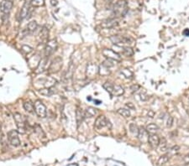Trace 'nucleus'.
<instances>
[{
  "label": "nucleus",
  "mask_w": 189,
  "mask_h": 166,
  "mask_svg": "<svg viewBox=\"0 0 189 166\" xmlns=\"http://www.w3.org/2000/svg\"><path fill=\"white\" fill-rule=\"evenodd\" d=\"M129 10V6L126 0H119L113 6V15L116 17H124Z\"/></svg>",
  "instance_id": "1"
},
{
  "label": "nucleus",
  "mask_w": 189,
  "mask_h": 166,
  "mask_svg": "<svg viewBox=\"0 0 189 166\" xmlns=\"http://www.w3.org/2000/svg\"><path fill=\"white\" fill-rule=\"evenodd\" d=\"M14 119L18 128L19 134H24L26 133V120L25 117L19 112H15L14 114Z\"/></svg>",
  "instance_id": "2"
},
{
  "label": "nucleus",
  "mask_w": 189,
  "mask_h": 166,
  "mask_svg": "<svg viewBox=\"0 0 189 166\" xmlns=\"http://www.w3.org/2000/svg\"><path fill=\"white\" fill-rule=\"evenodd\" d=\"M57 47H58L57 40H55V39L48 40L47 43L46 44V46H45V56L50 57L51 55L54 54L55 51L57 50Z\"/></svg>",
  "instance_id": "3"
},
{
  "label": "nucleus",
  "mask_w": 189,
  "mask_h": 166,
  "mask_svg": "<svg viewBox=\"0 0 189 166\" xmlns=\"http://www.w3.org/2000/svg\"><path fill=\"white\" fill-rule=\"evenodd\" d=\"M34 107H35V112L39 118H44L46 117V114H47L46 107L40 100H37V101H35Z\"/></svg>",
  "instance_id": "4"
},
{
  "label": "nucleus",
  "mask_w": 189,
  "mask_h": 166,
  "mask_svg": "<svg viewBox=\"0 0 189 166\" xmlns=\"http://www.w3.org/2000/svg\"><path fill=\"white\" fill-rule=\"evenodd\" d=\"M8 140L9 142L12 146L14 147H19V145L21 144V142L20 139L19 138V133L17 130H10L8 133Z\"/></svg>",
  "instance_id": "5"
},
{
  "label": "nucleus",
  "mask_w": 189,
  "mask_h": 166,
  "mask_svg": "<svg viewBox=\"0 0 189 166\" xmlns=\"http://www.w3.org/2000/svg\"><path fill=\"white\" fill-rule=\"evenodd\" d=\"M62 67V59L61 57L55 58L51 63V65L48 68V73L49 74H54L60 71V70Z\"/></svg>",
  "instance_id": "6"
},
{
  "label": "nucleus",
  "mask_w": 189,
  "mask_h": 166,
  "mask_svg": "<svg viewBox=\"0 0 189 166\" xmlns=\"http://www.w3.org/2000/svg\"><path fill=\"white\" fill-rule=\"evenodd\" d=\"M102 53L103 55V56H105L107 59L113 60L115 61H121V56L120 55V54L115 51L112 50V49H104Z\"/></svg>",
  "instance_id": "7"
},
{
  "label": "nucleus",
  "mask_w": 189,
  "mask_h": 166,
  "mask_svg": "<svg viewBox=\"0 0 189 166\" xmlns=\"http://www.w3.org/2000/svg\"><path fill=\"white\" fill-rule=\"evenodd\" d=\"M13 8V2L10 0H2L0 3V12L4 15H8Z\"/></svg>",
  "instance_id": "8"
},
{
  "label": "nucleus",
  "mask_w": 189,
  "mask_h": 166,
  "mask_svg": "<svg viewBox=\"0 0 189 166\" xmlns=\"http://www.w3.org/2000/svg\"><path fill=\"white\" fill-rule=\"evenodd\" d=\"M110 40L115 45L118 44H132L133 40L130 37L120 36V35H113L110 37Z\"/></svg>",
  "instance_id": "9"
},
{
  "label": "nucleus",
  "mask_w": 189,
  "mask_h": 166,
  "mask_svg": "<svg viewBox=\"0 0 189 166\" xmlns=\"http://www.w3.org/2000/svg\"><path fill=\"white\" fill-rule=\"evenodd\" d=\"M108 123H109V120L106 118L105 116L100 115L95 120L94 127L97 129H102L104 127L108 126Z\"/></svg>",
  "instance_id": "10"
},
{
  "label": "nucleus",
  "mask_w": 189,
  "mask_h": 166,
  "mask_svg": "<svg viewBox=\"0 0 189 166\" xmlns=\"http://www.w3.org/2000/svg\"><path fill=\"white\" fill-rule=\"evenodd\" d=\"M29 12H30V2H25V4L23 5V7L20 9L19 12V20H24L25 18H26L29 15Z\"/></svg>",
  "instance_id": "11"
},
{
  "label": "nucleus",
  "mask_w": 189,
  "mask_h": 166,
  "mask_svg": "<svg viewBox=\"0 0 189 166\" xmlns=\"http://www.w3.org/2000/svg\"><path fill=\"white\" fill-rule=\"evenodd\" d=\"M160 138L158 137V135L156 134H150L149 138H148V143H149L150 146L154 149H156L159 147L160 144Z\"/></svg>",
  "instance_id": "12"
},
{
  "label": "nucleus",
  "mask_w": 189,
  "mask_h": 166,
  "mask_svg": "<svg viewBox=\"0 0 189 166\" xmlns=\"http://www.w3.org/2000/svg\"><path fill=\"white\" fill-rule=\"evenodd\" d=\"M119 25V21L115 18H109L102 23V26L105 29H113Z\"/></svg>",
  "instance_id": "13"
},
{
  "label": "nucleus",
  "mask_w": 189,
  "mask_h": 166,
  "mask_svg": "<svg viewBox=\"0 0 189 166\" xmlns=\"http://www.w3.org/2000/svg\"><path fill=\"white\" fill-rule=\"evenodd\" d=\"M99 71V68L94 64H89L87 66V71H86V74H87V77H93V76L98 73Z\"/></svg>",
  "instance_id": "14"
},
{
  "label": "nucleus",
  "mask_w": 189,
  "mask_h": 166,
  "mask_svg": "<svg viewBox=\"0 0 189 166\" xmlns=\"http://www.w3.org/2000/svg\"><path fill=\"white\" fill-rule=\"evenodd\" d=\"M48 59L49 57H46L45 56L44 58H42L40 61V62L38 63V65H37L36 70H35V73L37 74H40V73H42L46 70V64H47Z\"/></svg>",
  "instance_id": "15"
},
{
  "label": "nucleus",
  "mask_w": 189,
  "mask_h": 166,
  "mask_svg": "<svg viewBox=\"0 0 189 166\" xmlns=\"http://www.w3.org/2000/svg\"><path fill=\"white\" fill-rule=\"evenodd\" d=\"M149 133L144 128H140L139 129V134L137 135V137L140 139V142L142 143H145V142H148V138H149Z\"/></svg>",
  "instance_id": "16"
},
{
  "label": "nucleus",
  "mask_w": 189,
  "mask_h": 166,
  "mask_svg": "<svg viewBox=\"0 0 189 166\" xmlns=\"http://www.w3.org/2000/svg\"><path fill=\"white\" fill-rule=\"evenodd\" d=\"M48 35H49V30L46 29V27H43L40 33V35H39V38H40V44L47 43Z\"/></svg>",
  "instance_id": "17"
},
{
  "label": "nucleus",
  "mask_w": 189,
  "mask_h": 166,
  "mask_svg": "<svg viewBox=\"0 0 189 166\" xmlns=\"http://www.w3.org/2000/svg\"><path fill=\"white\" fill-rule=\"evenodd\" d=\"M85 119V115H84V112L81 108H78L76 110V121L77 127L81 125V123H83V121Z\"/></svg>",
  "instance_id": "18"
},
{
  "label": "nucleus",
  "mask_w": 189,
  "mask_h": 166,
  "mask_svg": "<svg viewBox=\"0 0 189 166\" xmlns=\"http://www.w3.org/2000/svg\"><path fill=\"white\" fill-rule=\"evenodd\" d=\"M98 113V109L94 108L93 107H89L87 108L85 111H84V115H85V118H93L97 115Z\"/></svg>",
  "instance_id": "19"
},
{
  "label": "nucleus",
  "mask_w": 189,
  "mask_h": 166,
  "mask_svg": "<svg viewBox=\"0 0 189 166\" xmlns=\"http://www.w3.org/2000/svg\"><path fill=\"white\" fill-rule=\"evenodd\" d=\"M37 28H38V24L36 21L34 20V21L29 22L26 27V32L27 34H32L33 32H35Z\"/></svg>",
  "instance_id": "20"
},
{
  "label": "nucleus",
  "mask_w": 189,
  "mask_h": 166,
  "mask_svg": "<svg viewBox=\"0 0 189 166\" xmlns=\"http://www.w3.org/2000/svg\"><path fill=\"white\" fill-rule=\"evenodd\" d=\"M24 109L26 112H29V113H34L35 112V107H34V103L31 102L30 101H26L24 102Z\"/></svg>",
  "instance_id": "21"
},
{
  "label": "nucleus",
  "mask_w": 189,
  "mask_h": 166,
  "mask_svg": "<svg viewBox=\"0 0 189 166\" xmlns=\"http://www.w3.org/2000/svg\"><path fill=\"white\" fill-rule=\"evenodd\" d=\"M146 129L149 133V134H154L159 130V127L157 126L156 123H150L146 126Z\"/></svg>",
  "instance_id": "22"
},
{
  "label": "nucleus",
  "mask_w": 189,
  "mask_h": 166,
  "mask_svg": "<svg viewBox=\"0 0 189 166\" xmlns=\"http://www.w3.org/2000/svg\"><path fill=\"white\" fill-rule=\"evenodd\" d=\"M124 93V88L121 87V86H118V85H115V86H114V87H113V92L112 96H114V97H120V96H122Z\"/></svg>",
  "instance_id": "23"
},
{
  "label": "nucleus",
  "mask_w": 189,
  "mask_h": 166,
  "mask_svg": "<svg viewBox=\"0 0 189 166\" xmlns=\"http://www.w3.org/2000/svg\"><path fill=\"white\" fill-rule=\"evenodd\" d=\"M73 69H74V67H73V63H72V64L70 65L69 67H68V69H67V71H66L65 72V74H64V76H63L64 79L66 80V81H68V80H70L72 78V76H73Z\"/></svg>",
  "instance_id": "24"
},
{
  "label": "nucleus",
  "mask_w": 189,
  "mask_h": 166,
  "mask_svg": "<svg viewBox=\"0 0 189 166\" xmlns=\"http://www.w3.org/2000/svg\"><path fill=\"white\" fill-rule=\"evenodd\" d=\"M121 51H122V54L124 55H126L128 57H130V56H132V55H134V51H133V49H132L131 47L129 46L123 47Z\"/></svg>",
  "instance_id": "25"
},
{
  "label": "nucleus",
  "mask_w": 189,
  "mask_h": 166,
  "mask_svg": "<svg viewBox=\"0 0 189 166\" xmlns=\"http://www.w3.org/2000/svg\"><path fill=\"white\" fill-rule=\"evenodd\" d=\"M103 87L106 90V91H108L111 96L113 95V87H114V85H113L112 83L110 82H105L103 85Z\"/></svg>",
  "instance_id": "26"
},
{
  "label": "nucleus",
  "mask_w": 189,
  "mask_h": 166,
  "mask_svg": "<svg viewBox=\"0 0 189 166\" xmlns=\"http://www.w3.org/2000/svg\"><path fill=\"white\" fill-rule=\"evenodd\" d=\"M169 159H170V156L168 155V154H164V155H161L160 158H159V159H158V162H157L158 165L160 166V165H163V164H167V163L168 162Z\"/></svg>",
  "instance_id": "27"
},
{
  "label": "nucleus",
  "mask_w": 189,
  "mask_h": 166,
  "mask_svg": "<svg viewBox=\"0 0 189 166\" xmlns=\"http://www.w3.org/2000/svg\"><path fill=\"white\" fill-rule=\"evenodd\" d=\"M118 113L120 115L122 116V117H124V118H129V117H130V109L120 108L118 110Z\"/></svg>",
  "instance_id": "28"
},
{
  "label": "nucleus",
  "mask_w": 189,
  "mask_h": 166,
  "mask_svg": "<svg viewBox=\"0 0 189 166\" xmlns=\"http://www.w3.org/2000/svg\"><path fill=\"white\" fill-rule=\"evenodd\" d=\"M30 5L33 7H41L45 5V0H31Z\"/></svg>",
  "instance_id": "29"
},
{
  "label": "nucleus",
  "mask_w": 189,
  "mask_h": 166,
  "mask_svg": "<svg viewBox=\"0 0 189 166\" xmlns=\"http://www.w3.org/2000/svg\"><path fill=\"white\" fill-rule=\"evenodd\" d=\"M40 93L43 96H46V97H51L52 94L54 93V91L51 90V88H44V89H41L40 91Z\"/></svg>",
  "instance_id": "30"
},
{
  "label": "nucleus",
  "mask_w": 189,
  "mask_h": 166,
  "mask_svg": "<svg viewBox=\"0 0 189 166\" xmlns=\"http://www.w3.org/2000/svg\"><path fill=\"white\" fill-rule=\"evenodd\" d=\"M139 129H140V128H139L138 126H137L135 123H132L130 124V132L134 134V135H136V136L138 135Z\"/></svg>",
  "instance_id": "31"
},
{
  "label": "nucleus",
  "mask_w": 189,
  "mask_h": 166,
  "mask_svg": "<svg viewBox=\"0 0 189 166\" xmlns=\"http://www.w3.org/2000/svg\"><path fill=\"white\" fill-rule=\"evenodd\" d=\"M117 61H113V60H109V59H107L106 61H103V66H105V67H107V68H110V67H113V65H115V63H116Z\"/></svg>",
  "instance_id": "32"
},
{
  "label": "nucleus",
  "mask_w": 189,
  "mask_h": 166,
  "mask_svg": "<svg viewBox=\"0 0 189 166\" xmlns=\"http://www.w3.org/2000/svg\"><path fill=\"white\" fill-rule=\"evenodd\" d=\"M35 133H37V134L40 135V137H46V134L43 132V129L41 128V127L39 124H35Z\"/></svg>",
  "instance_id": "33"
},
{
  "label": "nucleus",
  "mask_w": 189,
  "mask_h": 166,
  "mask_svg": "<svg viewBox=\"0 0 189 166\" xmlns=\"http://www.w3.org/2000/svg\"><path fill=\"white\" fill-rule=\"evenodd\" d=\"M121 73L126 78H132V76H133V73L131 72L130 70H128V69H123V70H121Z\"/></svg>",
  "instance_id": "34"
},
{
  "label": "nucleus",
  "mask_w": 189,
  "mask_h": 166,
  "mask_svg": "<svg viewBox=\"0 0 189 166\" xmlns=\"http://www.w3.org/2000/svg\"><path fill=\"white\" fill-rule=\"evenodd\" d=\"M21 51L24 53H25V54H29L30 52L33 51V49L30 46H29V45H22Z\"/></svg>",
  "instance_id": "35"
},
{
  "label": "nucleus",
  "mask_w": 189,
  "mask_h": 166,
  "mask_svg": "<svg viewBox=\"0 0 189 166\" xmlns=\"http://www.w3.org/2000/svg\"><path fill=\"white\" fill-rule=\"evenodd\" d=\"M160 151H167V142L166 140L163 138V143H162V141H161V143H160ZM159 144V145H160Z\"/></svg>",
  "instance_id": "36"
},
{
  "label": "nucleus",
  "mask_w": 189,
  "mask_h": 166,
  "mask_svg": "<svg viewBox=\"0 0 189 166\" xmlns=\"http://www.w3.org/2000/svg\"><path fill=\"white\" fill-rule=\"evenodd\" d=\"M179 149H180V147L177 146V145H176V146H173L172 148L169 149V153L171 154H176V153H177L179 151Z\"/></svg>",
  "instance_id": "37"
},
{
  "label": "nucleus",
  "mask_w": 189,
  "mask_h": 166,
  "mask_svg": "<svg viewBox=\"0 0 189 166\" xmlns=\"http://www.w3.org/2000/svg\"><path fill=\"white\" fill-rule=\"evenodd\" d=\"M172 123H173V118L172 117H169L167 119V128H171L172 126Z\"/></svg>",
  "instance_id": "38"
},
{
  "label": "nucleus",
  "mask_w": 189,
  "mask_h": 166,
  "mask_svg": "<svg viewBox=\"0 0 189 166\" xmlns=\"http://www.w3.org/2000/svg\"><path fill=\"white\" fill-rule=\"evenodd\" d=\"M139 88H140V86H139V85H133V86L130 87V89L132 90V91H136L137 90H139Z\"/></svg>",
  "instance_id": "39"
},
{
  "label": "nucleus",
  "mask_w": 189,
  "mask_h": 166,
  "mask_svg": "<svg viewBox=\"0 0 189 166\" xmlns=\"http://www.w3.org/2000/svg\"><path fill=\"white\" fill-rule=\"evenodd\" d=\"M182 34H183V35H185V36H189V29H185L184 30H183V32H182Z\"/></svg>",
  "instance_id": "40"
},
{
  "label": "nucleus",
  "mask_w": 189,
  "mask_h": 166,
  "mask_svg": "<svg viewBox=\"0 0 189 166\" xmlns=\"http://www.w3.org/2000/svg\"><path fill=\"white\" fill-rule=\"evenodd\" d=\"M183 160L185 161L186 164H187V163H189V154H187V155H185V157H184V159H183Z\"/></svg>",
  "instance_id": "41"
},
{
  "label": "nucleus",
  "mask_w": 189,
  "mask_h": 166,
  "mask_svg": "<svg viewBox=\"0 0 189 166\" xmlns=\"http://www.w3.org/2000/svg\"><path fill=\"white\" fill-rule=\"evenodd\" d=\"M126 106H127V107H129V109H130V108H132V109L135 108L134 105L132 104L131 102H128V103H126Z\"/></svg>",
  "instance_id": "42"
},
{
  "label": "nucleus",
  "mask_w": 189,
  "mask_h": 166,
  "mask_svg": "<svg viewBox=\"0 0 189 166\" xmlns=\"http://www.w3.org/2000/svg\"><path fill=\"white\" fill-rule=\"evenodd\" d=\"M148 115H149L150 118H153V117H154V112H153V111H149Z\"/></svg>",
  "instance_id": "43"
},
{
  "label": "nucleus",
  "mask_w": 189,
  "mask_h": 166,
  "mask_svg": "<svg viewBox=\"0 0 189 166\" xmlns=\"http://www.w3.org/2000/svg\"><path fill=\"white\" fill-rule=\"evenodd\" d=\"M186 166H189V163H187V164H186Z\"/></svg>",
  "instance_id": "44"
}]
</instances>
